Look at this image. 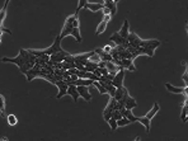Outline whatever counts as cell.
Instances as JSON below:
<instances>
[{
    "instance_id": "6da1fadb",
    "label": "cell",
    "mask_w": 188,
    "mask_h": 141,
    "mask_svg": "<svg viewBox=\"0 0 188 141\" xmlns=\"http://www.w3.org/2000/svg\"><path fill=\"white\" fill-rule=\"evenodd\" d=\"M31 53L28 50H24V49H21L19 50V55L17 57H3L2 61L3 62H13L19 66V69H21V72L25 74L27 71H28L29 69H32L33 66H35L36 64L31 61Z\"/></svg>"
},
{
    "instance_id": "7a4b0ae2",
    "label": "cell",
    "mask_w": 188,
    "mask_h": 141,
    "mask_svg": "<svg viewBox=\"0 0 188 141\" xmlns=\"http://www.w3.org/2000/svg\"><path fill=\"white\" fill-rule=\"evenodd\" d=\"M61 39H62V37L59 35V36L55 38L53 43L49 47V49H46V50H45L47 55H50V56H51V55H53V53H56V52H59V51H61V50H62V47H61Z\"/></svg>"
},
{
    "instance_id": "3957f363",
    "label": "cell",
    "mask_w": 188,
    "mask_h": 141,
    "mask_svg": "<svg viewBox=\"0 0 188 141\" xmlns=\"http://www.w3.org/2000/svg\"><path fill=\"white\" fill-rule=\"evenodd\" d=\"M109 41L115 42L117 46H123L126 50L130 47V42H129V39H127V38H123L122 36L119 35V33H113V35L109 37Z\"/></svg>"
},
{
    "instance_id": "277c9868",
    "label": "cell",
    "mask_w": 188,
    "mask_h": 141,
    "mask_svg": "<svg viewBox=\"0 0 188 141\" xmlns=\"http://www.w3.org/2000/svg\"><path fill=\"white\" fill-rule=\"evenodd\" d=\"M116 65H118L121 69H125V70H130V71H135V66H133V60L131 59H122L119 61L115 62Z\"/></svg>"
},
{
    "instance_id": "5b68a950",
    "label": "cell",
    "mask_w": 188,
    "mask_h": 141,
    "mask_svg": "<svg viewBox=\"0 0 188 141\" xmlns=\"http://www.w3.org/2000/svg\"><path fill=\"white\" fill-rule=\"evenodd\" d=\"M55 85L59 88V94L56 96V98L57 99H60V98H62L65 94H68V88H69V84L66 83V80L64 79V80H60V82H56L55 83Z\"/></svg>"
},
{
    "instance_id": "8992f818",
    "label": "cell",
    "mask_w": 188,
    "mask_h": 141,
    "mask_svg": "<svg viewBox=\"0 0 188 141\" xmlns=\"http://www.w3.org/2000/svg\"><path fill=\"white\" fill-rule=\"evenodd\" d=\"M125 69H119L117 71V74L115 75L112 80V84L116 86V88H121V86H123V78H125Z\"/></svg>"
},
{
    "instance_id": "52a82bcc",
    "label": "cell",
    "mask_w": 188,
    "mask_h": 141,
    "mask_svg": "<svg viewBox=\"0 0 188 141\" xmlns=\"http://www.w3.org/2000/svg\"><path fill=\"white\" fill-rule=\"evenodd\" d=\"M68 55H70L69 52H66V51H64V50H61V51H59V52H56V53H53V55H51L50 57V60L51 61H53V62H62L64 60H65V57L68 56Z\"/></svg>"
},
{
    "instance_id": "ba28073f",
    "label": "cell",
    "mask_w": 188,
    "mask_h": 141,
    "mask_svg": "<svg viewBox=\"0 0 188 141\" xmlns=\"http://www.w3.org/2000/svg\"><path fill=\"white\" fill-rule=\"evenodd\" d=\"M159 46H160V41H158V39H149V41L141 39L140 42V47H149V49H153V50H155Z\"/></svg>"
},
{
    "instance_id": "9c48e42d",
    "label": "cell",
    "mask_w": 188,
    "mask_h": 141,
    "mask_svg": "<svg viewBox=\"0 0 188 141\" xmlns=\"http://www.w3.org/2000/svg\"><path fill=\"white\" fill-rule=\"evenodd\" d=\"M68 94L72 98L74 102H76L78 98L80 97L79 90H78V86H76V85H74V84H70V85H69V88H68Z\"/></svg>"
},
{
    "instance_id": "30bf717a",
    "label": "cell",
    "mask_w": 188,
    "mask_h": 141,
    "mask_svg": "<svg viewBox=\"0 0 188 141\" xmlns=\"http://www.w3.org/2000/svg\"><path fill=\"white\" fill-rule=\"evenodd\" d=\"M72 29H74V25H72V23H68V22H65V24H64V28H62L61 33H60V36H61L62 38H65L66 36H71Z\"/></svg>"
},
{
    "instance_id": "8fae6325",
    "label": "cell",
    "mask_w": 188,
    "mask_h": 141,
    "mask_svg": "<svg viewBox=\"0 0 188 141\" xmlns=\"http://www.w3.org/2000/svg\"><path fill=\"white\" fill-rule=\"evenodd\" d=\"M78 90H79L80 97H82L83 99H85L86 102H89V100L92 99V96H90V93L88 90V86H78Z\"/></svg>"
},
{
    "instance_id": "7c38bea8",
    "label": "cell",
    "mask_w": 188,
    "mask_h": 141,
    "mask_svg": "<svg viewBox=\"0 0 188 141\" xmlns=\"http://www.w3.org/2000/svg\"><path fill=\"white\" fill-rule=\"evenodd\" d=\"M94 80H90V79H83V78H79L75 82H71V84L76 85V86H89V85H93Z\"/></svg>"
},
{
    "instance_id": "4fadbf2b",
    "label": "cell",
    "mask_w": 188,
    "mask_h": 141,
    "mask_svg": "<svg viewBox=\"0 0 188 141\" xmlns=\"http://www.w3.org/2000/svg\"><path fill=\"white\" fill-rule=\"evenodd\" d=\"M85 8H88L92 12H98V10H102L104 8V4H99V3H88L85 5Z\"/></svg>"
},
{
    "instance_id": "5bb4252c",
    "label": "cell",
    "mask_w": 188,
    "mask_h": 141,
    "mask_svg": "<svg viewBox=\"0 0 188 141\" xmlns=\"http://www.w3.org/2000/svg\"><path fill=\"white\" fill-rule=\"evenodd\" d=\"M119 35L122 36L123 38H129V35H130V32H129V22L125 21L123 22V25H122V28L119 29Z\"/></svg>"
},
{
    "instance_id": "9a60e30c",
    "label": "cell",
    "mask_w": 188,
    "mask_h": 141,
    "mask_svg": "<svg viewBox=\"0 0 188 141\" xmlns=\"http://www.w3.org/2000/svg\"><path fill=\"white\" fill-rule=\"evenodd\" d=\"M104 6H107L108 9H111V15H112V17L116 14V10H117L116 2H113V0H111V2H106V3H104Z\"/></svg>"
},
{
    "instance_id": "2e32d148",
    "label": "cell",
    "mask_w": 188,
    "mask_h": 141,
    "mask_svg": "<svg viewBox=\"0 0 188 141\" xmlns=\"http://www.w3.org/2000/svg\"><path fill=\"white\" fill-rule=\"evenodd\" d=\"M137 122H141V123L144 125L146 132L150 131V119L147 118V117H137Z\"/></svg>"
},
{
    "instance_id": "e0dca14e",
    "label": "cell",
    "mask_w": 188,
    "mask_h": 141,
    "mask_svg": "<svg viewBox=\"0 0 188 141\" xmlns=\"http://www.w3.org/2000/svg\"><path fill=\"white\" fill-rule=\"evenodd\" d=\"M165 88L172 93H177V94L184 93V88H177V86H173L172 84H168V83H165Z\"/></svg>"
},
{
    "instance_id": "ac0fdd59",
    "label": "cell",
    "mask_w": 188,
    "mask_h": 141,
    "mask_svg": "<svg viewBox=\"0 0 188 141\" xmlns=\"http://www.w3.org/2000/svg\"><path fill=\"white\" fill-rule=\"evenodd\" d=\"M127 93V89L125 88V86H121V88H117V90H116V94H115V98L117 99V100H121L123 98V96Z\"/></svg>"
},
{
    "instance_id": "d6986e66",
    "label": "cell",
    "mask_w": 188,
    "mask_h": 141,
    "mask_svg": "<svg viewBox=\"0 0 188 141\" xmlns=\"http://www.w3.org/2000/svg\"><path fill=\"white\" fill-rule=\"evenodd\" d=\"M158 111H159V104H158V102H155V103H154V106H153V108L149 111V113H147V115H146L145 117H147L149 119H151L154 116L156 115V112H158Z\"/></svg>"
},
{
    "instance_id": "ffe728a7",
    "label": "cell",
    "mask_w": 188,
    "mask_h": 141,
    "mask_svg": "<svg viewBox=\"0 0 188 141\" xmlns=\"http://www.w3.org/2000/svg\"><path fill=\"white\" fill-rule=\"evenodd\" d=\"M10 0H5V4L3 6V9L2 12H0V24H3L4 22V18H5V13H6V8H8V4H9Z\"/></svg>"
},
{
    "instance_id": "44dd1931",
    "label": "cell",
    "mask_w": 188,
    "mask_h": 141,
    "mask_svg": "<svg viewBox=\"0 0 188 141\" xmlns=\"http://www.w3.org/2000/svg\"><path fill=\"white\" fill-rule=\"evenodd\" d=\"M93 85L94 86H96V88L99 90V93L100 94H106L107 93V90H106V88H104V86L102 85V84H100L99 82H98V80H94V83H93Z\"/></svg>"
},
{
    "instance_id": "7402d4cb",
    "label": "cell",
    "mask_w": 188,
    "mask_h": 141,
    "mask_svg": "<svg viewBox=\"0 0 188 141\" xmlns=\"http://www.w3.org/2000/svg\"><path fill=\"white\" fill-rule=\"evenodd\" d=\"M71 36H74V37H75L76 42H82V35H80L79 27H76V28H74V29H72V33H71Z\"/></svg>"
},
{
    "instance_id": "603a6c76",
    "label": "cell",
    "mask_w": 188,
    "mask_h": 141,
    "mask_svg": "<svg viewBox=\"0 0 188 141\" xmlns=\"http://www.w3.org/2000/svg\"><path fill=\"white\" fill-rule=\"evenodd\" d=\"M106 28H107V22L106 21H102V22L99 23L98 28H97V35H102V33L106 31Z\"/></svg>"
},
{
    "instance_id": "cb8c5ba5",
    "label": "cell",
    "mask_w": 188,
    "mask_h": 141,
    "mask_svg": "<svg viewBox=\"0 0 188 141\" xmlns=\"http://www.w3.org/2000/svg\"><path fill=\"white\" fill-rule=\"evenodd\" d=\"M108 125H109V127H111V130L112 131H115L117 127H118V123H117V119L115 118V117H111V119L108 121Z\"/></svg>"
},
{
    "instance_id": "d4e9b609",
    "label": "cell",
    "mask_w": 188,
    "mask_h": 141,
    "mask_svg": "<svg viewBox=\"0 0 188 141\" xmlns=\"http://www.w3.org/2000/svg\"><path fill=\"white\" fill-rule=\"evenodd\" d=\"M6 119H8V123L10 126H15L18 123V119H17V117L14 115H9L8 117H6Z\"/></svg>"
},
{
    "instance_id": "484cf974",
    "label": "cell",
    "mask_w": 188,
    "mask_h": 141,
    "mask_svg": "<svg viewBox=\"0 0 188 141\" xmlns=\"http://www.w3.org/2000/svg\"><path fill=\"white\" fill-rule=\"evenodd\" d=\"M117 123H118V127H122V126H126V125L131 123V121H130L129 118H127V117H122L121 119L117 121Z\"/></svg>"
},
{
    "instance_id": "4316f807",
    "label": "cell",
    "mask_w": 188,
    "mask_h": 141,
    "mask_svg": "<svg viewBox=\"0 0 188 141\" xmlns=\"http://www.w3.org/2000/svg\"><path fill=\"white\" fill-rule=\"evenodd\" d=\"M126 117L131 121V123H132V122H136V121H137V117L133 116V113L131 112V109H127V111H126Z\"/></svg>"
},
{
    "instance_id": "83f0119b",
    "label": "cell",
    "mask_w": 188,
    "mask_h": 141,
    "mask_svg": "<svg viewBox=\"0 0 188 141\" xmlns=\"http://www.w3.org/2000/svg\"><path fill=\"white\" fill-rule=\"evenodd\" d=\"M86 4H88V0H79V5H78V9H76V13H75V14H78V13L82 10L83 8H85Z\"/></svg>"
},
{
    "instance_id": "f1b7e54d",
    "label": "cell",
    "mask_w": 188,
    "mask_h": 141,
    "mask_svg": "<svg viewBox=\"0 0 188 141\" xmlns=\"http://www.w3.org/2000/svg\"><path fill=\"white\" fill-rule=\"evenodd\" d=\"M180 118H182L183 122H187V106H186V104L183 106L182 113H180Z\"/></svg>"
},
{
    "instance_id": "f546056e",
    "label": "cell",
    "mask_w": 188,
    "mask_h": 141,
    "mask_svg": "<svg viewBox=\"0 0 188 141\" xmlns=\"http://www.w3.org/2000/svg\"><path fill=\"white\" fill-rule=\"evenodd\" d=\"M98 71L100 72V75L102 76H108V74H109V70L107 69V68H98Z\"/></svg>"
},
{
    "instance_id": "4dcf8cb0",
    "label": "cell",
    "mask_w": 188,
    "mask_h": 141,
    "mask_svg": "<svg viewBox=\"0 0 188 141\" xmlns=\"http://www.w3.org/2000/svg\"><path fill=\"white\" fill-rule=\"evenodd\" d=\"M112 117H115V118L118 121V119H121V118H122L123 116H122V113H121V111H118V109H117V111H115V112H113Z\"/></svg>"
},
{
    "instance_id": "1f68e13d",
    "label": "cell",
    "mask_w": 188,
    "mask_h": 141,
    "mask_svg": "<svg viewBox=\"0 0 188 141\" xmlns=\"http://www.w3.org/2000/svg\"><path fill=\"white\" fill-rule=\"evenodd\" d=\"M0 100H2V102H0V109H2V116L4 117V97L3 96H0Z\"/></svg>"
},
{
    "instance_id": "d6a6232c",
    "label": "cell",
    "mask_w": 188,
    "mask_h": 141,
    "mask_svg": "<svg viewBox=\"0 0 188 141\" xmlns=\"http://www.w3.org/2000/svg\"><path fill=\"white\" fill-rule=\"evenodd\" d=\"M0 29H2V32H0V33H9V35H12V31H9L8 28H4V25L2 24V27H0Z\"/></svg>"
},
{
    "instance_id": "836d02e7",
    "label": "cell",
    "mask_w": 188,
    "mask_h": 141,
    "mask_svg": "<svg viewBox=\"0 0 188 141\" xmlns=\"http://www.w3.org/2000/svg\"><path fill=\"white\" fill-rule=\"evenodd\" d=\"M102 10H103V14H104V15H107V14H111V9H108V8H107V6H104V8H103Z\"/></svg>"
},
{
    "instance_id": "e575fe53",
    "label": "cell",
    "mask_w": 188,
    "mask_h": 141,
    "mask_svg": "<svg viewBox=\"0 0 188 141\" xmlns=\"http://www.w3.org/2000/svg\"><path fill=\"white\" fill-rule=\"evenodd\" d=\"M111 18H112V15H111V14H107V15H104L103 21H106L107 23H108V21H111Z\"/></svg>"
},
{
    "instance_id": "d590c367",
    "label": "cell",
    "mask_w": 188,
    "mask_h": 141,
    "mask_svg": "<svg viewBox=\"0 0 188 141\" xmlns=\"http://www.w3.org/2000/svg\"><path fill=\"white\" fill-rule=\"evenodd\" d=\"M103 50H104L106 52H108V53H109V52L112 51V47H111V46H104V47H103Z\"/></svg>"
},
{
    "instance_id": "8d00e7d4",
    "label": "cell",
    "mask_w": 188,
    "mask_h": 141,
    "mask_svg": "<svg viewBox=\"0 0 188 141\" xmlns=\"http://www.w3.org/2000/svg\"><path fill=\"white\" fill-rule=\"evenodd\" d=\"M72 25H74V28H76V27H79V18H76L75 21L72 22Z\"/></svg>"
},
{
    "instance_id": "74e56055",
    "label": "cell",
    "mask_w": 188,
    "mask_h": 141,
    "mask_svg": "<svg viewBox=\"0 0 188 141\" xmlns=\"http://www.w3.org/2000/svg\"><path fill=\"white\" fill-rule=\"evenodd\" d=\"M70 79L72 80V82H75V80H78V79H79V76H78V75H75V74H74V75H71V76H70Z\"/></svg>"
},
{
    "instance_id": "f35d334b",
    "label": "cell",
    "mask_w": 188,
    "mask_h": 141,
    "mask_svg": "<svg viewBox=\"0 0 188 141\" xmlns=\"http://www.w3.org/2000/svg\"><path fill=\"white\" fill-rule=\"evenodd\" d=\"M184 93H186V96H187V98H188V85L184 86Z\"/></svg>"
},
{
    "instance_id": "ab89813d",
    "label": "cell",
    "mask_w": 188,
    "mask_h": 141,
    "mask_svg": "<svg viewBox=\"0 0 188 141\" xmlns=\"http://www.w3.org/2000/svg\"><path fill=\"white\" fill-rule=\"evenodd\" d=\"M186 74H187V75H188V65H187V72H186Z\"/></svg>"
}]
</instances>
